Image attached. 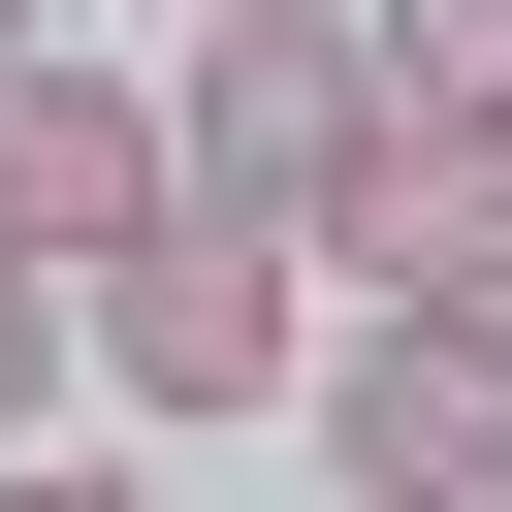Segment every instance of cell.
<instances>
[{
    "instance_id": "1",
    "label": "cell",
    "mask_w": 512,
    "mask_h": 512,
    "mask_svg": "<svg viewBox=\"0 0 512 512\" xmlns=\"http://www.w3.org/2000/svg\"><path fill=\"white\" fill-rule=\"evenodd\" d=\"M160 128H192V224H352V160H384V32L352 0H224L192 64H160Z\"/></svg>"
},
{
    "instance_id": "2",
    "label": "cell",
    "mask_w": 512,
    "mask_h": 512,
    "mask_svg": "<svg viewBox=\"0 0 512 512\" xmlns=\"http://www.w3.org/2000/svg\"><path fill=\"white\" fill-rule=\"evenodd\" d=\"M320 288H352V256H288V224H160V256L96 288V384H128V416H288Z\"/></svg>"
},
{
    "instance_id": "3",
    "label": "cell",
    "mask_w": 512,
    "mask_h": 512,
    "mask_svg": "<svg viewBox=\"0 0 512 512\" xmlns=\"http://www.w3.org/2000/svg\"><path fill=\"white\" fill-rule=\"evenodd\" d=\"M160 224H192V128H160L128 64L32 32V64H0V256H32V288H128Z\"/></svg>"
},
{
    "instance_id": "7",
    "label": "cell",
    "mask_w": 512,
    "mask_h": 512,
    "mask_svg": "<svg viewBox=\"0 0 512 512\" xmlns=\"http://www.w3.org/2000/svg\"><path fill=\"white\" fill-rule=\"evenodd\" d=\"M32 352H96V288H32V256H0V448H32Z\"/></svg>"
},
{
    "instance_id": "8",
    "label": "cell",
    "mask_w": 512,
    "mask_h": 512,
    "mask_svg": "<svg viewBox=\"0 0 512 512\" xmlns=\"http://www.w3.org/2000/svg\"><path fill=\"white\" fill-rule=\"evenodd\" d=\"M0 512H160V480H96V448H0Z\"/></svg>"
},
{
    "instance_id": "5",
    "label": "cell",
    "mask_w": 512,
    "mask_h": 512,
    "mask_svg": "<svg viewBox=\"0 0 512 512\" xmlns=\"http://www.w3.org/2000/svg\"><path fill=\"white\" fill-rule=\"evenodd\" d=\"M384 320H512V128H384L352 160V224H320Z\"/></svg>"
},
{
    "instance_id": "9",
    "label": "cell",
    "mask_w": 512,
    "mask_h": 512,
    "mask_svg": "<svg viewBox=\"0 0 512 512\" xmlns=\"http://www.w3.org/2000/svg\"><path fill=\"white\" fill-rule=\"evenodd\" d=\"M32 32H64V0H0V64H32Z\"/></svg>"
},
{
    "instance_id": "4",
    "label": "cell",
    "mask_w": 512,
    "mask_h": 512,
    "mask_svg": "<svg viewBox=\"0 0 512 512\" xmlns=\"http://www.w3.org/2000/svg\"><path fill=\"white\" fill-rule=\"evenodd\" d=\"M320 480L352 512H512V320H320Z\"/></svg>"
},
{
    "instance_id": "6",
    "label": "cell",
    "mask_w": 512,
    "mask_h": 512,
    "mask_svg": "<svg viewBox=\"0 0 512 512\" xmlns=\"http://www.w3.org/2000/svg\"><path fill=\"white\" fill-rule=\"evenodd\" d=\"M384 32V128H512V0H352Z\"/></svg>"
}]
</instances>
